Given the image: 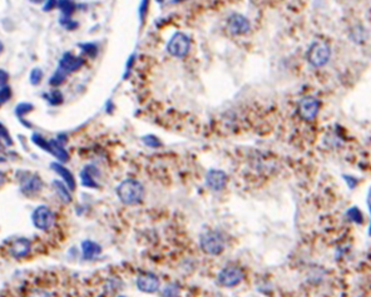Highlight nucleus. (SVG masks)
Returning <instances> with one entry per match:
<instances>
[{
	"instance_id": "15",
	"label": "nucleus",
	"mask_w": 371,
	"mask_h": 297,
	"mask_svg": "<svg viewBox=\"0 0 371 297\" xmlns=\"http://www.w3.org/2000/svg\"><path fill=\"white\" fill-rule=\"evenodd\" d=\"M50 167L53 168L54 172H56L59 176L62 177L63 180H64L65 185L68 186V188L71 189V191H74V189H75V186H77L75 185V180H74V176L72 174V172L69 171L68 168H65L62 163H58V162H53L52 165H50Z\"/></svg>"
},
{
	"instance_id": "30",
	"label": "nucleus",
	"mask_w": 371,
	"mask_h": 297,
	"mask_svg": "<svg viewBox=\"0 0 371 297\" xmlns=\"http://www.w3.org/2000/svg\"><path fill=\"white\" fill-rule=\"evenodd\" d=\"M60 24L62 25H64L65 28L68 30H74V29H77L78 28V23H75V21H73L71 19V17H64V18L60 20Z\"/></svg>"
},
{
	"instance_id": "23",
	"label": "nucleus",
	"mask_w": 371,
	"mask_h": 297,
	"mask_svg": "<svg viewBox=\"0 0 371 297\" xmlns=\"http://www.w3.org/2000/svg\"><path fill=\"white\" fill-rule=\"evenodd\" d=\"M33 109H34V106H33V104H30V103H19L18 106L15 107V114L18 115V117L20 118L21 121H23L24 115L32 112Z\"/></svg>"
},
{
	"instance_id": "20",
	"label": "nucleus",
	"mask_w": 371,
	"mask_h": 297,
	"mask_svg": "<svg viewBox=\"0 0 371 297\" xmlns=\"http://www.w3.org/2000/svg\"><path fill=\"white\" fill-rule=\"evenodd\" d=\"M65 79H67V73L63 69L58 68L56 73L53 74V77L49 79V84L52 87H59L65 82Z\"/></svg>"
},
{
	"instance_id": "33",
	"label": "nucleus",
	"mask_w": 371,
	"mask_h": 297,
	"mask_svg": "<svg viewBox=\"0 0 371 297\" xmlns=\"http://www.w3.org/2000/svg\"><path fill=\"white\" fill-rule=\"evenodd\" d=\"M8 80H9V74H8V72H5L4 69H0V88H1V87H5Z\"/></svg>"
},
{
	"instance_id": "25",
	"label": "nucleus",
	"mask_w": 371,
	"mask_h": 297,
	"mask_svg": "<svg viewBox=\"0 0 371 297\" xmlns=\"http://www.w3.org/2000/svg\"><path fill=\"white\" fill-rule=\"evenodd\" d=\"M12 95H13V92L9 86L1 87V88H0V107L4 106V104H5L10 98H12Z\"/></svg>"
},
{
	"instance_id": "32",
	"label": "nucleus",
	"mask_w": 371,
	"mask_h": 297,
	"mask_svg": "<svg viewBox=\"0 0 371 297\" xmlns=\"http://www.w3.org/2000/svg\"><path fill=\"white\" fill-rule=\"evenodd\" d=\"M56 6H58V0H45L43 10H44V12H50V10L56 9Z\"/></svg>"
},
{
	"instance_id": "14",
	"label": "nucleus",
	"mask_w": 371,
	"mask_h": 297,
	"mask_svg": "<svg viewBox=\"0 0 371 297\" xmlns=\"http://www.w3.org/2000/svg\"><path fill=\"white\" fill-rule=\"evenodd\" d=\"M30 248H32V243H30L29 240L18 239L15 240L10 246V253L15 259H21V257H25L30 252Z\"/></svg>"
},
{
	"instance_id": "2",
	"label": "nucleus",
	"mask_w": 371,
	"mask_h": 297,
	"mask_svg": "<svg viewBox=\"0 0 371 297\" xmlns=\"http://www.w3.org/2000/svg\"><path fill=\"white\" fill-rule=\"evenodd\" d=\"M200 246L204 253L211 256H218L224 251L226 240L218 231H206L201 235Z\"/></svg>"
},
{
	"instance_id": "21",
	"label": "nucleus",
	"mask_w": 371,
	"mask_h": 297,
	"mask_svg": "<svg viewBox=\"0 0 371 297\" xmlns=\"http://www.w3.org/2000/svg\"><path fill=\"white\" fill-rule=\"evenodd\" d=\"M44 97L47 98L48 102H49L52 106H59V104L63 103V99H64L62 92L58 91V89H54V91H52L50 93L45 94Z\"/></svg>"
},
{
	"instance_id": "37",
	"label": "nucleus",
	"mask_w": 371,
	"mask_h": 297,
	"mask_svg": "<svg viewBox=\"0 0 371 297\" xmlns=\"http://www.w3.org/2000/svg\"><path fill=\"white\" fill-rule=\"evenodd\" d=\"M119 297H124V296H119Z\"/></svg>"
},
{
	"instance_id": "29",
	"label": "nucleus",
	"mask_w": 371,
	"mask_h": 297,
	"mask_svg": "<svg viewBox=\"0 0 371 297\" xmlns=\"http://www.w3.org/2000/svg\"><path fill=\"white\" fill-rule=\"evenodd\" d=\"M0 139H3V141L5 142L8 146L13 144V141H12V137H10L9 130H6L5 127H4L1 123H0Z\"/></svg>"
},
{
	"instance_id": "36",
	"label": "nucleus",
	"mask_w": 371,
	"mask_h": 297,
	"mask_svg": "<svg viewBox=\"0 0 371 297\" xmlns=\"http://www.w3.org/2000/svg\"><path fill=\"white\" fill-rule=\"evenodd\" d=\"M176 1H181V0H176Z\"/></svg>"
},
{
	"instance_id": "11",
	"label": "nucleus",
	"mask_w": 371,
	"mask_h": 297,
	"mask_svg": "<svg viewBox=\"0 0 371 297\" xmlns=\"http://www.w3.org/2000/svg\"><path fill=\"white\" fill-rule=\"evenodd\" d=\"M84 65V59L80 56H75L72 53H64L63 54L60 62H59V68L63 69L65 73H73V72L79 71L80 68Z\"/></svg>"
},
{
	"instance_id": "31",
	"label": "nucleus",
	"mask_w": 371,
	"mask_h": 297,
	"mask_svg": "<svg viewBox=\"0 0 371 297\" xmlns=\"http://www.w3.org/2000/svg\"><path fill=\"white\" fill-rule=\"evenodd\" d=\"M28 297H53V295L44 290H34L28 295Z\"/></svg>"
},
{
	"instance_id": "13",
	"label": "nucleus",
	"mask_w": 371,
	"mask_h": 297,
	"mask_svg": "<svg viewBox=\"0 0 371 297\" xmlns=\"http://www.w3.org/2000/svg\"><path fill=\"white\" fill-rule=\"evenodd\" d=\"M43 187V182L36 174H29L28 178L24 180L23 187H21V192H23L25 196H34V194L38 193L39 191Z\"/></svg>"
},
{
	"instance_id": "19",
	"label": "nucleus",
	"mask_w": 371,
	"mask_h": 297,
	"mask_svg": "<svg viewBox=\"0 0 371 297\" xmlns=\"http://www.w3.org/2000/svg\"><path fill=\"white\" fill-rule=\"evenodd\" d=\"M58 8L64 17H71L77 9V5L73 0H58Z\"/></svg>"
},
{
	"instance_id": "5",
	"label": "nucleus",
	"mask_w": 371,
	"mask_h": 297,
	"mask_svg": "<svg viewBox=\"0 0 371 297\" xmlns=\"http://www.w3.org/2000/svg\"><path fill=\"white\" fill-rule=\"evenodd\" d=\"M191 49V40L183 33H176L173 34L167 44V52L172 56L176 58H183L188 54Z\"/></svg>"
},
{
	"instance_id": "26",
	"label": "nucleus",
	"mask_w": 371,
	"mask_h": 297,
	"mask_svg": "<svg viewBox=\"0 0 371 297\" xmlns=\"http://www.w3.org/2000/svg\"><path fill=\"white\" fill-rule=\"evenodd\" d=\"M29 79L33 86H38V84H40L41 79H43V72H41V69H39V68H34V69L30 72Z\"/></svg>"
},
{
	"instance_id": "8",
	"label": "nucleus",
	"mask_w": 371,
	"mask_h": 297,
	"mask_svg": "<svg viewBox=\"0 0 371 297\" xmlns=\"http://www.w3.org/2000/svg\"><path fill=\"white\" fill-rule=\"evenodd\" d=\"M226 28L232 36H244L250 32L251 24L250 20L243 15L232 14L227 20Z\"/></svg>"
},
{
	"instance_id": "28",
	"label": "nucleus",
	"mask_w": 371,
	"mask_h": 297,
	"mask_svg": "<svg viewBox=\"0 0 371 297\" xmlns=\"http://www.w3.org/2000/svg\"><path fill=\"white\" fill-rule=\"evenodd\" d=\"M143 142L146 143V146H148V147H152V148H157V147H161V146H162V142L159 141L156 135H147V137H145V138H143Z\"/></svg>"
},
{
	"instance_id": "27",
	"label": "nucleus",
	"mask_w": 371,
	"mask_h": 297,
	"mask_svg": "<svg viewBox=\"0 0 371 297\" xmlns=\"http://www.w3.org/2000/svg\"><path fill=\"white\" fill-rule=\"evenodd\" d=\"M32 141L33 143H36L38 147H40L41 149H44V150H49V141H47V139L44 138V137H41L40 134H33L32 137Z\"/></svg>"
},
{
	"instance_id": "17",
	"label": "nucleus",
	"mask_w": 371,
	"mask_h": 297,
	"mask_svg": "<svg viewBox=\"0 0 371 297\" xmlns=\"http://www.w3.org/2000/svg\"><path fill=\"white\" fill-rule=\"evenodd\" d=\"M48 152L53 154V156L58 159L59 162H67V161L69 159L68 152L64 149L63 144L59 141H56V139H50L49 150H48Z\"/></svg>"
},
{
	"instance_id": "18",
	"label": "nucleus",
	"mask_w": 371,
	"mask_h": 297,
	"mask_svg": "<svg viewBox=\"0 0 371 297\" xmlns=\"http://www.w3.org/2000/svg\"><path fill=\"white\" fill-rule=\"evenodd\" d=\"M54 188H56V193L60 197V200L64 201L65 203H69L72 201L71 196V189L68 188V186H65L64 183H62L60 181H54L53 182Z\"/></svg>"
},
{
	"instance_id": "10",
	"label": "nucleus",
	"mask_w": 371,
	"mask_h": 297,
	"mask_svg": "<svg viewBox=\"0 0 371 297\" xmlns=\"http://www.w3.org/2000/svg\"><path fill=\"white\" fill-rule=\"evenodd\" d=\"M206 183L212 191H222L227 185V174L221 169H209L206 174Z\"/></svg>"
},
{
	"instance_id": "24",
	"label": "nucleus",
	"mask_w": 371,
	"mask_h": 297,
	"mask_svg": "<svg viewBox=\"0 0 371 297\" xmlns=\"http://www.w3.org/2000/svg\"><path fill=\"white\" fill-rule=\"evenodd\" d=\"M83 53L88 56L89 58H95L98 56V47L94 43H84V44H80Z\"/></svg>"
},
{
	"instance_id": "16",
	"label": "nucleus",
	"mask_w": 371,
	"mask_h": 297,
	"mask_svg": "<svg viewBox=\"0 0 371 297\" xmlns=\"http://www.w3.org/2000/svg\"><path fill=\"white\" fill-rule=\"evenodd\" d=\"M102 252V247L99 244L94 241H91V240H86L83 241L82 243V253L83 259L84 260H93L95 257H98Z\"/></svg>"
},
{
	"instance_id": "22",
	"label": "nucleus",
	"mask_w": 371,
	"mask_h": 297,
	"mask_svg": "<svg viewBox=\"0 0 371 297\" xmlns=\"http://www.w3.org/2000/svg\"><path fill=\"white\" fill-rule=\"evenodd\" d=\"M181 290L178 287V285L176 283H169V285L166 286L162 290V296L163 297H180Z\"/></svg>"
},
{
	"instance_id": "34",
	"label": "nucleus",
	"mask_w": 371,
	"mask_h": 297,
	"mask_svg": "<svg viewBox=\"0 0 371 297\" xmlns=\"http://www.w3.org/2000/svg\"><path fill=\"white\" fill-rule=\"evenodd\" d=\"M5 181H6L5 174H4L3 172H0V187H3V185L5 183Z\"/></svg>"
},
{
	"instance_id": "12",
	"label": "nucleus",
	"mask_w": 371,
	"mask_h": 297,
	"mask_svg": "<svg viewBox=\"0 0 371 297\" xmlns=\"http://www.w3.org/2000/svg\"><path fill=\"white\" fill-rule=\"evenodd\" d=\"M97 176H99L97 168L94 166H87L83 168V171L80 172V180H82V185L88 188H98L97 183Z\"/></svg>"
},
{
	"instance_id": "4",
	"label": "nucleus",
	"mask_w": 371,
	"mask_h": 297,
	"mask_svg": "<svg viewBox=\"0 0 371 297\" xmlns=\"http://www.w3.org/2000/svg\"><path fill=\"white\" fill-rule=\"evenodd\" d=\"M244 274L243 271L236 265H228L221 270V272L217 276V282L222 287H236L243 281Z\"/></svg>"
},
{
	"instance_id": "7",
	"label": "nucleus",
	"mask_w": 371,
	"mask_h": 297,
	"mask_svg": "<svg viewBox=\"0 0 371 297\" xmlns=\"http://www.w3.org/2000/svg\"><path fill=\"white\" fill-rule=\"evenodd\" d=\"M320 111V102L315 97H305L298 103V115L303 121H314Z\"/></svg>"
},
{
	"instance_id": "1",
	"label": "nucleus",
	"mask_w": 371,
	"mask_h": 297,
	"mask_svg": "<svg viewBox=\"0 0 371 297\" xmlns=\"http://www.w3.org/2000/svg\"><path fill=\"white\" fill-rule=\"evenodd\" d=\"M117 196L124 204L134 206L145 198V187L139 181L128 178L119 183L117 187Z\"/></svg>"
},
{
	"instance_id": "3",
	"label": "nucleus",
	"mask_w": 371,
	"mask_h": 297,
	"mask_svg": "<svg viewBox=\"0 0 371 297\" xmlns=\"http://www.w3.org/2000/svg\"><path fill=\"white\" fill-rule=\"evenodd\" d=\"M331 49L327 43L325 41H315L309 52H307V60L314 67H324L330 60Z\"/></svg>"
},
{
	"instance_id": "6",
	"label": "nucleus",
	"mask_w": 371,
	"mask_h": 297,
	"mask_svg": "<svg viewBox=\"0 0 371 297\" xmlns=\"http://www.w3.org/2000/svg\"><path fill=\"white\" fill-rule=\"evenodd\" d=\"M33 224L41 231H49L54 226L56 216L53 211L47 206H39L34 209L32 215Z\"/></svg>"
},
{
	"instance_id": "9",
	"label": "nucleus",
	"mask_w": 371,
	"mask_h": 297,
	"mask_svg": "<svg viewBox=\"0 0 371 297\" xmlns=\"http://www.w3.org/2000/svg\"><path fill=\"white\" fill-rule=\"evenodd\" d=\"M136 283L139 291L146 292V294H154L161 287V279L152 272H145V274L139 275L137 277Z\"/></svg>"
},
{
	"instance_id": "35",
	"label": "nucleus",
	"mask_w": 371,
	"mask_h": 297,
	"mask_svg": "<svg viewBox=\"0 0 371 297\" xmlns=\"http://www.w3.org/2000/svg\"><path fill=\"white\" fill-rule=\"evenodd\" d=\"M29 1H32V3L34 4H40L43 3V1H45V0H29Z\"/></svg>"
}]
</instances>
